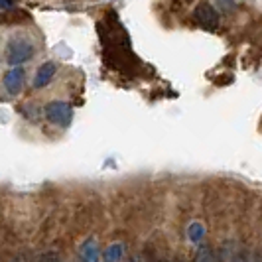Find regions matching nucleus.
Returning a JSON list of instances; mask_svg holds the SVG:
<instances>
[{"mask_svg":"<svg viewBox=\"0 0 262 262\" xmlns=\"http://www.w3.org/2000/svg\"><path fill=\"white\" fill-rule=\"evenodd\" d=\"M34 57V46L28 39H12L6 48V61L12 67H20V63H26Z\"/></svg>","mask_w":262,"mask_h":262,"instance_id":"f257e3e1","label":"nucleus"},{"mask_svg":"<svg viewBox=\"0 0 262 262\" xmlns=\"http://www.w3.org/2000/svg\"><path fill=\"white\" fill-rule=\"evenodd\" d=\"M43 115H46V118H48L52 124L69 126V122H71V118H73V108L67 105V103H63V101H52V103L46 105Z\"/></svg>","mask_w":262,"mask_h":262,"instance_id":"f03ea898","label":"nucleus"},{"mask_svg":"<svg viewBox=\"0 0 262 262\" xmlns=\"http://www.w3.org/2000/svg\"><path fill=\"white\" fill-rule=\"evenodd\" d=\"M193 18H195L197 24L201 28H205V30H217V26H219V12L209 2L199 4L193 10Z\"/></svg>","mask_w":262,"mask_h":262,"instance_id":"7ed1b4c3","label":"nucleus"},{"mask_svg":"<svg viewBox=\"0 0 262 262\" xmlns=\"http://www.w3.org/2000/svg\"><path fill=\"white\" fill-rule=\"evenodd\" d=\"M24 79H26V73L22 67H10L8 73L4 75V89L8 91V95H18L22 91Z\"/></svg>","mask_w":262,"mask_h":262,"instance_id":"20e7f679","label":"nucleus"},{"mask_svg":"<svg viewBox=\"0 0 262 262\" xmlns=\"http://www.w3.org/2000/svg\"><path fill=\"white\" fill-rule=\"evenodd\" d=\"M55 71H57V67H55V63H53V61L43 63V66L38 69L36 77H34V87H36V89H41V87H46L48 83H52Z\"/></svg>","mask_w":262,"mask_h":262,"instance_id":"39448f33","label":"nucleus"},{"mask_svg":"<svg viewBox=\"0 0 262 262\" xmlns=\"http://www.w3.org/2000/svg\"><path fill=\"white\" fill-rule=\"evenodd\" d=\"M79 256H81L83 262H99L101 252H99L97 241H95V238H87V241L81 245V249H79Z\"/></svg>","mask_w":262,"mask_h":262,"instance_id":"423d86ee","label":"nucleus"},{"mask_svg":"<svg viewBox=\"0 0 262 262\" xmlns=\"http://www.w3.org/2000/svg\"><path fill=\"white\" fill-rule=\"evenodd\" d=\"M124 254V247L120 243H113L108 249L103 252V260L105 262H118Z\"/></svg>","mask_w":262,"mask_h":262,"instance_id":"0eeeda50","label":"nucleus"},{"mask_svg":"<svg viewBox=\"0 0 262 262\" xmlns=\"http://www.w3.org/2000/svg\"><path fill=\"white\" fill-rule=\"evenodd\" d=\"M195 262H217L215 252L211 250V247H201L195 254Z\"/></svg>","mask_w":262,"mask_h":262,"instance_id":"6e6552de","label":"nucleus"},{"mask_svg":"<svg viewBox=\"0 0 262 262\" xmlns=\"http://www.w3.org/2000/svg\"><path fill=\"white\" fill-rule=\"evenodd\" d=\"M203 235H205V229H203V225L201 223H193L191 227H189V238H191L193 243L201 241Z\"/></svg>","mask_w":262,"mask_h":262,"instance_id":"1a4fd4ad","label":"nucleus"},{"mask_svg":"<svg viewBox=\"0 0 262 262\" xmlns=\"http://www.w3.org/2000/svg\"><path fill=\"white\" fill-rule=\"evenodd\" d=\"M39 262H61V258H59V254L57 252H46V254H41L39 256Z\"/></svg>","mask_w":262,"mask_h":262,"instance_id":"9d476101","label":"nucleus"},{"mask_svg":"<svg viewBox=\"0 0 262 262\" xmlns=\"http://www.w3.org/2000/svg\"><path fill=\"white\" fill-rule=\"evenodd\" d=\"M231 262H249V258H247V256H245L243 252H238V254H236V256Z\"/></svg>","mask_w":262,"mask_h":262,"instance_id":"9b49d317","label":"nucleus"},{"mask_svg":"<svg viewBox=\"0 0 262 262\" xmlns=\"http://www.w3.org/2000/svg\"><path fill=\"white\" fill-rule=\"evenodd\" d=\"M10 8H14L12 2H0V10H10Z\"/></svg>","mask_w":262,"mask_h":262,"instance_id":"f8f14e48","label":"nucleus"},{"mask_svg":"<svg viewBox=\"0 0 262 262\" xmlns=\"http://www.w3.org/2000/svg\"><path fill=\"white\" fill-rule=\"evenodd\" d=\"M156 262H168V260H156Z\"/></svg>","mask_w":262,"mask_h":262,"instance_id":"ddd939ff","label":"nucleus"},{"mask_svg":"<svg viewBox=\"0 0 262 262\" xmlns=\"http://www.w3.org/2000/svg\"><path fill=\"white\" fill-rule=\"evenodd\" d=\"M128 262H132V260H128Z\"/></svg>","mask_w":262,"mask_h":262,"instance_id":"4468645a","label":"nucleus"}]
</instances>
